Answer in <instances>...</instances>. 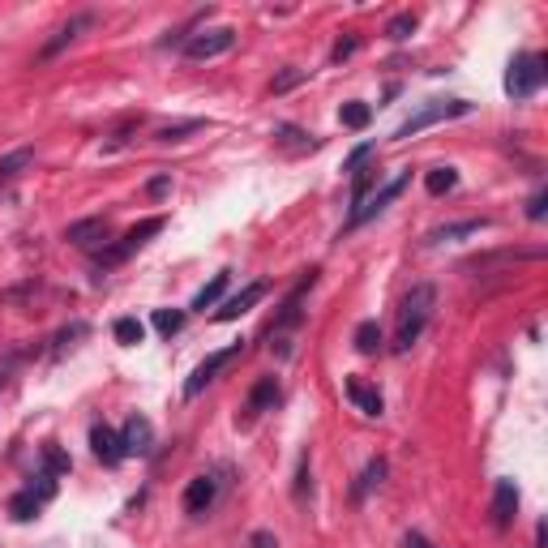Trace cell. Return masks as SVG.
Returning <instances> with one entry per match:
<instances>
[{
  "mask_svg": "<svg viewBox=\"0 0 548 548\" xmlns=\"http://www.w3.org/2000/svg\"><path fill=\"white\" fill-rule=\"evenodd\" d=\"M548 78V60L540 52H522V57L510 60L506 69V95L510 98H532Z\"/></svg>",
  "mask_w": 548,
  "mask_h": 548,
  "instance_id": "cell-3",
  "label": "cell"
},
{
  "mask_svg": "<svg viewBox=\"0 0 548 548\" xmlns=\"http://www.w3.org/2000/svg\"><path fill=\"white\" fill-rule=\"evenodd\" d=\"M368 155H373V146H368V141H365V146H356L352 155H347V163H343V168H347V171H356V168H360V163H365Z\"/></svg>",
  "mask_w": 548,
  "mask_h": 548,
  "instance_id": "cell-36",
  "label": "cell"
},
{
  "mask_svg": "<svg viewBox=\"0 0 548 548\" xmlns=\"http://www.w3.org/2000/svg\"><path fill=\"white\" fill-rule=\"evenodd\" d=\"M274 141L287 146V150H313V146H317L305 129H295V125H279V129H274Z\"/></svg>",
  "mask_w": 548,
  "mask_h": 548,
  "instance_id": "cell-25",
  "label": "cell"
},
{
  "mask_svg": "<svg viewBox=\"0 0 548 548\" xmlns=\"http://www.w3.org/2000/svg\"><path fill=\"white\" fill-rule=\"evenodd\" d=\"M408 184H411V171H398L394 181L377 184V189H373V193H368L365 202H360V206H356V211L347 214V232H356V227H365L368 219H377V214L386 211V206H390V202H394V197H398V193H403Z\"/></svg>",
  "mask_w": 548,
  "mask_h": 548,
  "instance_id": "cell-4",
  "label": "cell"
},
{
  "mask_svg": "<svg viewBox=\"0 0 548 548\" xmlns=\"http://www.w3.org/2000/svg\"><path fill=\"white\" fill-rule=\"evenodd\" d=\"M150 322H155V330L159 335H181L184 330V313L181 309H155V317H150Z\"/></svg>",
  "mask_w": 548,
  "mask_h": 548,
  "instance_id": "cell-28",
  "label": "cell"
},
{
  "mask_svg": "<svg viewBox=\"0 0 548 548\" xmlns=\"http://www.w3.org/2000/svg\"><path fill=\"white\" fill-rule=\"evenodd\" d=\"M274 403H279V381L262 377L253 390H249V411H253V416H262V411H270Z\"/></svg>",
  "mask_w": 548,
  "mask_h": 548,
  "instance_id": "cell-20",
  "label": "cell"
},
{
  "mask_svg": "<svg viewBox=\"0 0 548 548\" xmlns=\"http://www.w3.org/2000/svg\"><path fill=\"white\" fill-rule=\"evenodd\" d=\"M377 347H381V326L377 322H360V326H356V352L373 356Z\"/></svg>",
  "mask_w": 548,
  "mask_h": 548,
  "instance_id": "cell-27",
  "label": "cell"
},
{
  "mask_svg": "<svg viewBox=\"0 0 548 548\" xmlns=\"http://www.w3.org/2000/svg\"><path fill=\"white\" fill-rule=\"evenodd\" d=\"M454 184H459V171H454V168H429V171H424V189H429L433 197L450 193Z\"/></svg>",
  "mask_w": 548,
  "mask_h": 548,
  "instance_id": "cell-23",
  "label": "cell"
},
{
  "mask_svg": "<svg viewBox=\"0 0 548 548\" xmlns=\"http://www.w3.org/2000/svg\"><path fill=\"white\" fill-rule=\"evenodd\" d=\"M338 120L347 129H368V120H373V108L368 103H360V98H352V103H343L338 108Z\"/></svg>",
  "mask_w": 548,
  "mask_h": 548,
  "instance_id": "cell-24",
  "label": "cell"
},
{
  "mask_svg": "<svg viewBox=\"0 0 548 548\" xmlns=\"http://www.w3.org/2000/svg\"><path fill=\"white\" fill-rule=\"evenodd\" d=\"M30 163H35V150H26V146H22V150H14V155L0 159V193H5V189H9V184H14L17 176L30 168Z\"/></svg>",
  "mask_w": 548,
  "mask_h": 548,
  "instance_id": "cell-19",
  "label": "cell"
},
{
  "mask_svg": "<svg viewBox=\"0 0 548 548\" xmlns=\"http://www.w3.org/2000/svg\"><path fill=\"white\" fill-rule=\"evenodd\" d=\"M214 497H219V480L214 476H193L189 480V489H184V510L189 514H206L214 506Z\"/></svg>",
  "mask_w": 548,
  "mask_h": 548,
  "instance_id": "cell-14",
  "label": "cell"
},
{
  "mask_svg": "<svg viewBox=\"0 0 548 548\" xmlns=\"http://www.w3.org/2000/svg\"><path fill=\"white\" fill-rule=\"evenodd\" d=\"M480 232H489V219H463V223H441L433 227L424 244L433 249V244H446V240H463V236H480Z\"/></svg>",
  "mask_w": 548,
  "mask_h": 548,
  "instance_id": "cell-16",
  "label": "cell"
},
{
  "mask_svg": "<svg viewBox=\"0 0 548 548\" xmlns=\"http://www.w3.org/2000/svg\"><path fill=\"white\" fill-rule=\"evenodd\" d=\"M120 450L146 459V454L155 450V424L146 420V416H129L125 429H120Z\"/></svg>",
  "mask_w": 548,
  "mask_h": 548,
  "instance_id": "cell-9",
  "label": "cell"
},
{
  "mask_svg": "<svg viewBox=\"0 0 548 548\" xmlns=\"http://www.w3.org/2000/svg\"><path fill=\"white\" fill-rule=\"evenodd\" d=\"M43 467H47L43 476H60V471H69V459H65L57 446H47V450H43Z\"/></svg>",
  "mask_w": 548,
  "mask_h": 548,
  "instance_id": "cell-32",
  "label": "cell"
},
{
  "mask_svg": "<svg viewBox=\"0 0 548 548\" xmlns=\"http://www.w3.org/2000/svg\"><path fill=\"white\" fill-rule=\"evenodd\" d=\"M227 283H232V270H219V274H214V279H211V283H206V287H202V292L193 295V305H189V309H197V313L214 309V305H219V300H223Z\"/></svg>",
  "mask_w": 548,
  "mask_h": 548,
  "instance_id": "cell-18",
  "label": "cell"
},
{
  "mask_svg": "<svg viewBox=\"0 0 548 548\" xmlns=\"http://www.w3.org/2000/svg\"><path fill=\"white\" fill-rule=\"evenodd\" d=\"M433 305H437V287L433 283H416L403 305H398V330H394V352H411L416 338L424 335V326L433 317Z\"/></svg>",
  "mask_w": 548,
  "mask_h": 548,
  "instance_id": "cell-1",
  "label": "cell"
},
{
  "mask_svg": "<svg viewBox=\"0 0 548 548\" xmlns=\"http://www.w3.org/2000/svg\"><path fill=\"white\" fill-rule=\"evenodd\" d=\"M459 116H471V103H467V98H450V103L433 98V103H424L420 112L408 116L403 125L394 129V141H408V138H416V133H424L429 125H441V120H459Z\"/></svg>",
  "mask_w": 548,
  "mask_h": 548,
  "instance_id": "cell-2",
  "label": "cell"
},
{
  "mask_svg": "<svg viewBox=\"0 0 548 548\" xmlns=\"http://www.w3.org/2000/svg\"><path fill=\"white\" fill-rule=\"evenodd\" d=\"M356 47H360V39H356V35H347V39H338V43H335L330 60H335V65H343L347 57H356Z\"/></svg>",
  "mask_w": 548,
  "mask_h": 548,
  "instance_id": "cell-35",
  "label": "cell"
},
{
  "mask_svg": "<svg viewBox=\"0 0 548 548\" xmlns=\"http://www.w3.org/2000/svg\"><path fill=\"white\" fill-rule=\"evenodd\" d=\"M95 26V14H73L69 22H65V26H57V35H52V39L43 43L39 47V60H52V57H60V52H65V47H69V43H78L86 35V30Z\"/></svg>",
  "mask_w": 548,
  "mask_h": 548,
  "instance_id": "cell-8",
  "label": "cell"
},
{
  "mask_svg": "<svg viewBox=\"0 0 548 548\" xmlns=\"http://www.w3.org/2000/svg\"><path fill=\"white\" fill-rule=\"evenodd\" d=\"M112 335H116V343H125V347H138L141 338H146V326H141L138 317H120V322L112 326Z\"/></svg>",
  "mask_w": 548,
  "mask_h": 548,
  "instance_id": "cell-26",
  "label": "cell"
},
{
  "mask_svg": "<svg viewBox=\"0 0 548 548\" xmlns=\"http://www.w3.org/2000/svg\"><path fill=\"white\" fill-rule=\"evenodd\" d=\"M90 450H95L98 463H108V467H116L120 459H125V450H120V433H112L108 424H95V429H90Z\"/></svg>",
  "mask_w": 548,
  "mask_h": 548,
  "instance_id": "cell-15",
  "label": "cell"
},
{
  "mask_svg": "<svg viewBox=\"0 0 548 548\" xmlns=\"http://www.w3.org/2000/svg\"><path fill=\"white\" fill-rule=\"evenodd\" d=\"M262 295H266V283H249V287H240L236 295H227L223 300V309L214 313V322H236V317H244Z\"/></svg>",
  "mask_w": 548,
  "mask_h": 548,
  "instance_id": "cell-13",
  "label": "cell"
},
{
  "mask_svg": "<svg viewBox=\"0 0 548 548\" xmlns=\"http://www.w3.org/2000/svg\"><path fill=\"white\" fill-rule=\"evenodd\" d=\"M232 47H236V26H211V30L189 35L181 52L189 60H214V57H223V52H232Z\"/></svg>",
  "mask_w": 548,
  "mask_h": 548,
  "instance_id": "cell-5",
  "label": "cell"
},
{
  "mask_svg": "<svg viewBox=\"0 0 548 548\" xmlns=\"http://www.w3.org/2000/svg\"><path fill=\"white\" fill-rule=\"evenodd\" d=\"M381 476H386V459H373V463L365 467V476H360V484H356V497H365L368 489H377Z\"/></svg>",
  "mask_w": 548,
  "mask_h": 548,
  "instance_id": "cell-31",
  "label": "cell"
},
{
  "mask_svg": "<svg viewBox=\"0 0 548 548\" xmlns=\"http://www.w3.org/2000/svg\"><path fill=\"white\" fill-rule=\"evenodd\" d=\"M249 544H253V548H279V540H274L270 532H253V540H249Z\"/></svg>",
  "mask_w": 548,
  "mask_h": 548,
  "instance_id": "cell-39",
  "label": "cell"
},
{
  "mask_svg": "<svg viewBox=\"0 0 548 548\" xmlns=\"http://www.w3.org/2000/svg\"><path fill=\"white\" fill-rule=\"evenodd\" d=\"M544 211H548V189H535L532 202H527V219H535V223H540V219H544Z\"/></svg>",
  "mask_w": 548,
  "mask_h": 548,
  "instance_id": "cell-34",
  "label": "cell"
},
{
  "mask_svg": "<svg viewBox=\"0 0 548 548\" xmlns=\"http://www.w3.org/2000/svg\"><path fill=\"white\" fill-rule=\"evenodd\" d=\"M168 189H171V176H155V181L146 184V193H150V197H163Z\"/></svg>",
  "mask_w": 548,
  "mask_h": 548,
  "instance_id": "cell-38",
  "label": "cell"
},
{
  "mask_svg": "<svg viewBox=\"0 0 548 548\" xmlns=\"http://www.w3.org/2000/svg\"><path fill=\"white\" fill-rule=\"evenodd\" d=\"M138 125H141V116H129V120H120V125L108 133V141H103V150H120L133 133H138Z\"/></svg>",
  "mask_w": 548,
  "mask_h": 548,
  "instance_id": "cell-29",
  "label": "cell"
},
{
  "mask_svg": "<svg viewBox=\"0 0 548 548\" xmlns=\"http://www.w3.org/2000/svg\"><path fill=\"white\" fill-rule=\"evenodd\" d=\"M108 236H112L108 219H82V223L69 227V240L78 249H98V244H108Z\"/></svg>",
  "mask_w": 548,
  "mask_h": 548,
  "instance_id": "cell-17",
  "label": "cell"
},
{
  "mask_svg": "<svg viewBox=\"0 0 548 548\" xmlns=\"http://www.w3.org/2000/svg\"><path fill=\"white\" fill-rule=\"evenodd\" d=\"M403 548H437V544L424 532H408V535H403Z\"/></svg>",
  "mask_w": 548,
  "mask_h": 548,
  "instance_id": "cell-37",
  "label": "cell"
},
{
  "mask_svg": "<svg viewBox=\"0 0 548 548\" xmlns=\"http://www.w3.org/2000/svg\"><path fill=\"white\" fill-rule=\"evenodd\" d=\"M236 356H240V343H232V347H223V352H211V356H206V360L193 368V377L184 381V398H197V394L206 390V386H211V381L219 377V373H223V368L236 360Z\"/></svg>",
  "mask_w": 548,
  "mask_h": 548,
  "instance_id": "cell-7",
  "label": "cell"
},
{
  "mask_svg": "<svg viewBox=\"0 0 548 548\" xmlns=\"http://www.w3.org/2000/svg\"><path fill=\"white\" fill-rule=\"evenodd\" d=\"M411 30H416V14H394L390 22H386V39L403 43V39H411Z\"/></svg>",
  "mask_w": 548,
  "mask_h": 548,
  "instance_id": "cell-30",
  "label": "cell"
},
{
  "mask_svg": "<svg viewBox=\"0 0 548 548\" xmlns=\"http://www.w3.org/2000/svg\"><path fill=\"white\" fill-rule=\"evenodd\" d=\"M514 514H519V484L514 480H497V489H492V527L506 532L514 522Z\"/></svg>",
  "mask_w": 548,
  "mask_h": 548,
  "instance_id": "cell-11",
  "label": "cell"
},
{
  "mask_svg": "<svg viewBox=\"0 0 548 548\" xmlns=\"http://www.w3.org/2000/svg\"><path fill=\"white\" fill-rule=\"evenodd\" d=\"M163 223H168L163 214H150V219H141V223H133V227L125 232V236H120V244H112V249L103 253V266H116V262H125L129 253H138V249L146 244V240L163 232Z\"/></svg>",
  "mask_w": 548,
  "mask_h": 548,
  "instance_id": "cell-6",
  "label": "cell"
},
{
  "mask_svg": "<svg viewBox=\"0 0 548 548\" xmlns=\"http://www.w3.org/2000/svg\"><path fill=\"white\" fill-rule=\"evenodd\" d=\"M202 129H206V120H197V116H193V120H176V125H163V129H159L155 141L171 146V141H184L189 133H202Z\"/></svg>",
  "mask_w": 548,
  "mask_h": 548,
  "instance_id": "cell-22",
  "label": "cell"
},
{
  "mask_svg": "<svg viewBox=\"0 0 548 548\" xmlns=\"http://www.w3.org/2000/svg\"><path fill=\"white\" fill-rule=\"evenodd\" d=\"M347 398L356 403V411H365L368 420H381V411H386V398H381V390L373 386V381H365V377H347Z\"/></svg>",
  "mask_w": 548,
  "mask_h": 548,
  "instance_id": "cell-12",
  "label": "cell"
},
{
  "mask_svg": "<svg viewBox=\"0 0 548 548\" xmlns=\"http://www.w3.org/2000/svg\"><path fill=\"white\" fill-rule=\"evenodd\" d=\"M305 78H309V69H287V73H279V78H274V86H270V90H274V95H283V90L300 86Z\"/></svg>",
  "mask_w": 548,
  "mask_h": 548,
  "instance_id": "cell-33",
  "label": "cell"
},
{
  "mask_svg": "<svg viewBox=\"0 0 548 548\" xmlns=\"http://www.w3.org/2000/svg\"><path fill=\"white\" fill-rule=\"evenodd\" d=\"M377 184H381V171L377 168H365V163H360V168L352 171V211L365 202L368 193H373V189H377Z\"/></svg>",
  "mask_w": 548,
  "mask_h": 548,
  "instance_id": "cell-21",
  "label": "cell"
},
{
  "mask_svg": "<svg viewBox=\"0 0 548 548\" xmlns=\"http://www.w3.org/2000/svg\"><path fill=\"white\" fill-rule=\"evenodd\" d=\"M313 283H317V270H309L305 279L295 283L292 292H287V300H283V313L274 317V326H270V335H283V330H292V326H300V317H305V309H300V300H305V292H309Z\"/></svg>",
  "mask_w": 548,
  "mask_h": 548,
  "instance_id": "cell-10",
  "label": "cell"
}]
</instances>
